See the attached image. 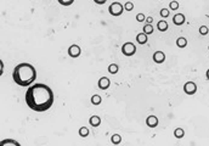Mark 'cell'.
I'll return each mask as SVG.
<instances>
[{
    "instance_id": "obj_2",
    "label": "cell",
    "mask_w": 209,
    "mask_h": 146,
    "mask_svg": "<svg viewBox=\"0 0 209 146\" xmlns=\"http://www.w3.org/2000/svg\"><path fill=\"white\" fill-rule=\"evenodd\" d=\"M12 79L20 86H29L37 79V70L31 64H18L12 71Z\"/></svg>"
},
{
    "instance_id": "obj_9",
    "label": "cell",
    "mask_w": 209,
    "mask_h": 146,
    "mask_svg": "<svg viewBox=\"0 0 209 146\" xmlns=\"http://www.w3.org/2000/svg\"><path fill=\"white\" fill-rule=\"evenodd\" d=\"M152 58H153V61L156 64H163L165 61V54L163 51H156L153 54V57Z\"/></svg>"
},
{
    "instance_id": "obj_19",
    "label": "cell",
    "mask_w": 209,
    "mask_h": 146,
    "mask_svg": "<svg viewBox=\"0 0 209 146\" xmlns=\"http://www.w3.org/2000/svg\"><path fill=\"white\" fill-rule=\"evenodd\" d=\"M118 71H119V68H118V65L117 64H111L108 66V72L111 74H115V73H118Z\"/></svg>"
},
{
    "instance_id": "obj_4",
    "label": "cell",
    "mask_w": 209,
    "mask_h": 146,
    "mask_svg": "<svg viewBox=\"0 0 209 146\" xmlns=\"http://www.w3.org/2000/svg\"><path fill=\"white\" fill-rule=\"evenodd\" d=\"M135 52H136V46H135V44H133V43H130V42L123 44V46H122V54H123L124 56L130 57V56L135 55Z\"/></svg>"
},
{
    "instance_id": "obj_27",
    "label": "cell",
    "mask_w": 209,
    "mask_h": 146,
    "mask_svg": "<svg viewBox=\"0 0 209 146\" xmlns=\"http://www.w3.org/2000/svg\"><path fill=\"white\" fill-rule=\"evenodd\" d=\"M136 21H137V22H143V21H146L145 15H143V14H137V15H136Z\"/></svg>"
},
{
    "instance_id": "obj_13",
    "label": "cell",
    "mask_w": 209,
    "mask_h": 146,
    "mask_svg": "<svg viewBox=\"0 0 209 146\" xmlns=\"http://www.w3.org/2000/svg\"><path fill=\"white\" fill-rule=\"evenodd\" d=\"M157 28H158L159 32H165L167 29H168V22L164 21V20H161V21L157 23Z\"/></svg>"
},
{
    "instance_id": "obj_6",
    "label": "cell",
    "mask_w": 209,
    "mask_h": 146,
    "mask_svg": "<svg viewBox=\"0 0 209 146\" xmlns=\"http://www.w3.org/2000/svg\"><path fill=\"white\" fill-rule=\"evenodd\" d=\"M80 54H81V49L79 48V45L73 44V45H71V46L68 48V55H69L71 57H73V58L79 57Z\"/></svg>"
},
{
    "instance_id": "obj_31",
    "label": "cell",
    "mask_w": 209,
    "mask_h": 146,
    "mask_svg": "<svg viewBox=\"0 0 209 146\" xmlns=\"http://www.w3.org/2000/svg\"><path fill=\"white\" fill-rule=\"evenodd\" d=\"M208 49H209V46H208Z\"/></svg>"
},
{
    "instance_id": "obj_14",
    "label": "cell",
    "mask_w": 209,
    "mask_h": 146,
    "mask_svg": "<svg viewBox=\"0 0 209 146\" xmlns=\"http://www.w3.org/2000/svg\"><path fill=\"white\" fill-rule=\"evenodd\" d=\"M136 42H137L139 44H141V45L146 44V43H147V34H145V33H139V34L136 36Z\"/></svg>"
},
{
    "instance_id": "obj_16",
    "label": "cell",
    "mask_w": 209,
    "mask_h": 146,
    "mask_svg": "<svg viewBox=\"0 0 209 146\" xmlns=\"http://www.w3.org/2000/svg\"><path fill=\"white\" fill-rule=\"evenodd\" d=\"M176 45L179 48H185L187 45V39L184 38V37H180V38H177L176 39Z\"/></svg>"
},
{
    "instance_id": "obj_10",
    "label": "cell",
    "mask_w": 209,
    "mask_h": 146,
    "mask_svg": "<svg viewBox=\"0 0 209 146\" xmlns=\"http://www.w3.org/2000/svg\"><path fill=\"white\" fill-rule=\"evenodd\" d=\"M146 124L150 128H156L158 126V118L156 116H148L146 118Z\"/></svg>"
},
{
    "instance_id": "obj_1",
    "label": "cell",
    "mask_w": 209,
    "mask_h": 146,
    "mask_svg": "<svg viewBox=\"0 0 209 146\" xmlns=\"http://www.w3.org/2000/svg\"><path fill=\"white\" fill-rule=\"evenodd\" d=\"M24 100L31 110L35 112H44L54 105V92L46 84L35 83L29 85L24 95Z\"/></svg>"
},
{
    "instance_id": "obj_24",
    "label": "cell",
    "mask_w": 209,
    "mask_h": 146,
    "mask_svg": "<svg viewBox=\"0 0 209 146\" xmlns=\"http://www.w3.org/2000/svg\"><path fill=\"white\" fill-rule=\"evenodd\" d=\"M124 9H125V11H133V9H134V4L130 3V2H128V3L124 4Z\"/></svg>"
},
{
    "instance_id": "obj_8",
    "label": "cell",
    "mask_w": 209,
    "mask_h": 146,
    "mask_svg": "<svg viewBox=\"0 0 209 146\" xmlns=\"http://www.w3.org/2000/svg\"><path fill=\"white\" fill-rule=\"evenodd\" d=\"M173 22H174L175 26H183V24L186 22L185 15H184V14H176V15L173 17Z\"/></svg>"
},
{
    "instance_id": "obj_5",
    "label": "cell",
    "mask_w": 209,
    "mask_h": 146,
    "mask_svg": "<svg viewBox=\"0 0 209 146\" xmlns=\"http://www.w3.org/2000/svg\"><path fill=\"white\" fill-rule=\"evenodd\" d=\"M184 92L187 95H195L197 93V85L195 82H187L184 85Z\"/></svg>"
},
{
    "instance_id": "obj_12",
    "label": "cell",
    "mask_w": 209,
    "mask_h": 146,
    "mask_svg": "<svg viewBox=\"0 0 209 146\" xmlns=\"http://www.w3.org/2000/svg\"><path fill=\"white\" fill-rule=\"evenodd\" d=\"M0 145H2V146H10V145L20 146V142H17L16 140H12V139H5V140H3L2 142H0Z\"/></svg>"
},
{
    "instance_id": "obj_17",
    "label": "cell",
    "mask_w": 209,
    "mask_h": 146,
    "mask_svg": "<svg viewBox=\"0 0 209 146\" xmlns=\"http://www.w3.org/2000/svg\"><path fill=\"white\" fill-rule=\"evenodd\" d=\"M143 33L145 34H152L153 33V27L151 23H146L143 26Z\"/></svg>"
},
{
    "instance_id": "obj_21",
    "label": "cell",
    "mask_w": 209,
    "mask_h": 146,
    "mask_svg": "<svg viewBox=\"0 0 209 146\" xmlns=\"http://www.w3.org/2000/svg\"><path fill=\"white\" fill-rule=\"evenodd\" d=\"M79 135L83 136V138H86V136L89 135V129H88L86 127H81V128L79 129Z\"/></svg>"
},
{
    "instance_id": "obj_7",
    "label": "cell",
    "mask_w": 209,
    "mask_h": 146,
    "mask_svg": "<svg viewBox=\"0 0 209 146\" xmlns=\"http://www.w3.org/2000/svg\"><path fill=\"white\" fill-rule=\"evenodd\" d=\"M97 85H99V88H100L101 90H106V89H108L109 85H111V80L107 77H102V78L99 79Z\"/></svg>"
},
{
    "instance_id": "obj_3",
    "label": "cell",
    "mask_w": 209,
    "mask_h": 146,
    "mask_svg": "<svg viewBox=\"0 0 209 146\" xmlns=\"http://www.w3.org/2000/svg\"><path fill=\"white\" fill-rule=\"evenodd\" d=\"M124 10H125V9H124V6H123L121 3H118V2L112 3V4L109 5V8H108L109 14H111L112 16H114V17L121 16V15L123 14V11H124Z\"/></svg>"
},
{
    "instance_id": "obj_28",
    "label": "cell",
    "mask_w": 209,
    "mask_h": 146,
    "mask_svg": "<svg viewBox=\"0 0 209 146\" xmlns=\"http://www.w3.org/2000/svg\"><path fill=\"white\" fill-rule=\"evenodd\" d=\"M106 2H107V0H94V3L97 4V5H103Z\"/></svg>"
},
{
    "instance_id": "obj_22",
    "label": "cell",
    "mask_w": 209,
    "mask_h": 146,
    "mask_svg": "<svg viewBox=\"0 0 209 146\" xmlns=\"http://www.w3.org/2000/svg\"><path fill=\"white\" fill-rule=\"evenodd\" d=\"M57 2L61 4L62 6H69V5H72L74 3V0H57Z\"/></svg>"
},
{
    "instance_id": "obj_29",
    "label": "cell",
    "mask_w": 209,
    "mask_h": 146,
    "mask_svg": "<svg viewBox=\"0 0 209 146\" xmlns=\"http://www.w3.org/2000/svg\"><path fill=\"white\" fill-rule=\"evenodd\" d=\"M146 21H147V23H152V21H153V18H152V17L150 16V17H147V18H146Z\"/></svg>"
},
{
    "instance_id": "obj_23",
    "label": "cell",
    "mask_w": 209,
    "mask_h": 146,
    "mask_svg": "<svg viewBox=\"0 0 209 146\" xmlns=\"http://www.w3.org/2000/svg\"><path fill=\"white\" fill-rule=\"evenodd\" d=\"M208 33H209V29H208L207 26H201L199 27V34L201 36H207Z\"/></svg>"
},
{
    "instance_id": "obj_18",
    "label": "cell",
    "mask_w": 209,
    "mask_h": 146,
    "mask_svg": "<svg viewBox=\"0 0 209 146\" xmlns=\"http://www.w3.org/2000/svg\"><path fill=\"white\" fill-rule=\"evenodd\" d=\"M111 141H112V144L118 145V144H121V141H122V136L119 135V134H113L111 136Z\"/></svg>"
},
{
    "instance_id": "obj_25",
    "label": "cell",
    "mask_w": 209,
    "mask_h": 146,
    "mask_svg": "<svg viewBox=\"0 0 209 146\" xmlns=\"http://www.w3.org/2000/svg\"><path fill=\"white\" fill-rule=\"evenodd\" d=\"M169 8H170V10H177L179 9V3L177 2H170V4H169Z\"/></svg>"
},
{
    "instance_id": "obj_30",
    "label": "cell",
    "mask_w": 209,
    "mask_h": 146,
    "mask_svg": "<svg viewBox=\"0 0 209 146\" xmlns=\"http://www.w3.org/2000/svg\"><path fill=\"white\" fill-rule=\"evenodd\" d=\"M205 76H207V79H208V80H209V70H208V71H207V73H205Z\"/></svg>"
},
{
    "instance_id": "obj_20",
    "label": "cell",
    "mask_w": 209,
    "mask_h": 146,
    "mask_svg": "<svg viewBox=\"0 0 209 146\" xmlns=\"http://www.w3.org/2000/svg\"><path fill=\"white\" fill-rule=\"evenodd\" d=\"M101 101H102V98L100 95H93V98H91V104L93 105H100Z\"/></svg>"
},
{
    "instance_id": "obj_26",
    "label": "cell",
    "mask_w": 209,
    "mask_h": 146,
    "mask_svg": "<svg viewBox=\"0 0 209 146\" xmlns=\"http://www.w3.org/2000/svg\"><path fill=\"white\" fill-rule=\"evenodd\" d=\"M169 12H170V11H169L168 9H162V10H161V16H162L163 18H165V17L169 16Z\"/></svg>"
},
{
    "instance_id": "obj_15",
    "label": "cell",
    "mask_w": 209,
    "mask_h": 146,
    "mask_svg": "<svg viewBox=\"0 0 209 146\" xmlns=\"http://www.w3.org/2000/svg\"><path fill=\"white\" fill-rule=\"evenodd\" d=\"M184 135H185V132H184L183 128H176V129L174 130V136H175L176 139H183Z\"/></svg>"
},
{
    "instance_id": "obj_11",
    "label": "cell",
    "mask_w": 209,
    "mask_h": 146,
    "mask_svg": "<svg viewBox=\"0 0 209 146\" xmlns=\"http://www.w3.org/2000/svg\"><path fill=\"white\" fill-rule=\"evenodd\" d=\"M89 123H90L91 127H99L101 124V118L99 116H93V117H90V120H89Z\"/></svg>"
}]
</instances>
